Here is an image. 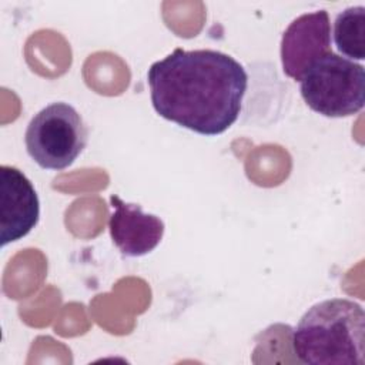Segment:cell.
Instances as JSON below:
<instances>
[{"label":"cell","mask_w":365,"mask_h":365,"mask_svg":"<svg viewBox=\"0 0 365 365\" xmlns=\"http://www.w3.org/2000/svg\"><path fill=\"white\" fill-rule=\"evenodd\" d=\"M331 53V23L327 10L305 13L289 23L281 38L284 73L301 80L317 60Z\"/></svg>","instance_id":"cell-5"},{"label":"cell","mask_w":365,"mask_h":365,"mask_svg":"<svg viewBox=\"0 0 365 365\" xmlns=\"http://www.w3.org/2000/svg\"><path fill=\"white\" fill-rule=\"evenodd\" d=\"M291 344L304 364L364 365V308L346 298L317 302L301 317Z\"/></svg>","instance_id":"cell-2"},{"label":"cell","mask_w":365,"mask_h":365,"mask_svg":"<svg viewBox=\"0 0 365 365\" xmlns=\"http://www.w3.org/2000/svg\"><path fill=\"white\" fill-rule=\"evenodd\" d=\"M113 214L108 230L114 245L125 257H143L163 240L164 222L154 214L144 212L141 205L125 202L118 195L110 197Z\"/></svg>","instance_id":"cell-7"},{"label":"cell","mask_w":365,"mask_h":365,"mask_svg":"<svg viewBox=\"0 0 365 365\" xmlns=\"http://www.w3.org/2000/svg\"><path fill=\"white\" fill-rule=\"evenodd\" d=\"M88 128L68 103L57 101L41 108L29 123L24 143L29 155L44 170H64L83 153Z\"/></svg>","instance_id":"cell-4"},{"label":"cell","mask_w":365,"mask_h":365,"mask_svg":"<svg viewBox=\"0 0 365 365\" xmlns=\"http://www.w3.org/2000/svg\"><path fill=\"white\" fill-rule=\"evenodd\" d=\"M307 106L325 117L354 115L365 103L364 66L335 53L317 60L299 80Z\"/></svg>","instance_id":"cell-3"},{"label":"cell","mask_w":365,"mask_h":365,"mask_svg":"<svg viewBox=\"0 0 365 365\" xmlns=\"http://www.w3.org/2000/svg\"><path fill=\"white\" fill-rule=\"evenodd\" d=\"M336 50L354 60L365 58V7L352 6L342 10L334 23Z\"/></svg>","instance_id":"cell-8"},{"label":"cell","mask_w":365,"mask_h":365,"mask_svg":"<svg viewBox=\"0 0 365 365\" xmlns=\"http://www.w3.org/2000/svg\"><path fill=\"white\" fill-rule=\"evenodd\" d=\"M154 110L202 135H218L238 118L248 74L230 54L175 48L147 73Z\"/></svg>","instance_id":"cell-1"},{"label":"cell","mask_w":365,"mask_h":365,"mask_svg":"<svg viewBox=\"0 0 365 365\" xmlns=\"http://www.w3.org/2000/svg\"><path fill=\"white\" fill-rule=\"evenodd\" d=\"M40 201L31 181L16 167H0L1 247L26 237L38 222Z\"/></svg>","instance_id":"cell-6"}]
</instances>
